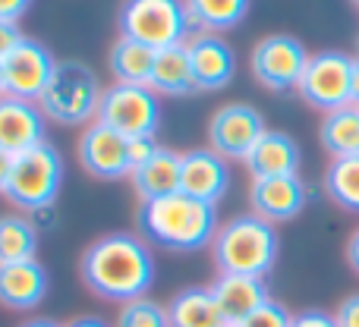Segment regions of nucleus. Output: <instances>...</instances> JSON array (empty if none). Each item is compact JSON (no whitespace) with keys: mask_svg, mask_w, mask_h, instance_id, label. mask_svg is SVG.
<instances>
[{"mask_svg":"<svg viewBox=\"0 0 359 327\" xmlns=\"http://www.w3.org/2000/svg\"><path fill=\"white\" fill-rule=\"evenodd\" d=\"M98 123L111 126L123 139H155L161 126V101L149 85L114 82L111 88H104Z\"/></svg>","mask_w":359,"mask_h":327,"instance_id":"0eeeda50","label":"nucleus"},{"mask_svg":"<svg viewBox=\"0 0 359 327\" xmlns=\"http://www.w3.org/2000/svg\"><path fill=\"white\" fill-rule=\"evenodd\" d=\"M149 88L155 95H170V98H183V95L196 92V82H192V67H189V50H186V44L155 50V67H151Z\"/></svg>","mask_w":359,"mask_h":327,"instance_id":"412c9836","label":"nucleus"},{"mask_svg":"<svg viewBox=\"0 0 359 327\" xmlns=\"http://www.w3.org/2000/svg\"><path fill=\"white\" fill-rule=\"evenodd\" d=\"M350 79H353V57L344 50H318L306 63L297 92L309 107L331 113L350 104Z\"/></svg>","mask_w":359,"mask_h":327,"instance_id":"6e6552de","label":"nucleus"},{"mask_svg":"<svg viewBox=\"0 0 359 327\" xmlns=\"http://www.w3.org/2000/svg\"><path fill=\"white\" fill-rule=\"evenodd\" d=\"M268 132L265 126V117L262 111H255L252 104H224L221 111H215L208 123V142H211V151L224 158V161H246L249 151L255 148L262 136Z\"/></svg>","mask_w":359,"mask_h":327,"instance_id":"9b49d317","label":"nucleus"},{"mask_svg":"<svg viewBox=\"0 0 359 327\" xmlns=\"http://www.w3.org/2000/svg\"><path fill=\"white\" fill-rule=\"evenodd\" d=\"M350 104L359 107V57H353V79H350Z\"/></svg>","mask_w":359,"mask_h":327,"instance_id":"4c0bfd02","label":"nucleus"},{"mask_svg":"<svg viewBox=\"0 0 359 327\" xmlns=\"http://www.w3.org/2000/svg\"><path fill=\"white\" fill-rule=\"evenodd\" d=\"M309 202V189L297 176H274V179H252L249 183V204L252 214L268 223H287L303 214Z\"/></svg>","mask_w":359,"mask_h":327,"instance_id":"4468645a","label":"nucleus"},{"mask_svg":"<svg viewBox=\"0 0 359 327\" xmlns=\"http://www.w3.org/2000/svg\"><path fill=\"white\" fill-rule=\"evenodd\" d=\"M44 111L32 101L0 98V151L19 158L25 151L44 145Z\"/></svg>","mask_w":359,"mask_h":327,"instance_id":"dca6fc26","label":"nucleus"},{"mask_svg":"<svg viewBox=\"0 0 359 327\" xmlns=\"http://www.w3.org/2000/svg\"><path fill=\"white\" fill-rule=\"evenodd\" d=\"M48 267L38 258L0 265V305L13 312H29L48 296Z\"/></svg>","mask_w":359,"mask_h":327,"instance_id":"a211bd4d","label":"nucleus"},{"mask_svg":"<svg viewBox=\"0 0 359 327\" xmlns=\"http://www.w3.org/2000/svg\"><path fill=\"white\" fill-rule=\"evenodd\" d=\"M278 246L280 239L274 223L249 211L221 223L211 242V258H215L217 274H243V277L265 280L278 261Z\"/></svg>","mask_w":359,"mask_h":327,"instance_id":"7ed1b4c3","label":"nucleus"},{"mask_svg":"<svg viewBox=\"0 0 359 327\" xmlns=\"http://www.w3.org/2000/svg\"><path fill=\"white\" fill-rule=\"evenodd\" d=\"M309 50L293 35H265L252 48L249 67L262 88L268 92H293L299 88V79L309 63Z\"/></svg>","mask_w":359,"mask_h":327,"instance_id":"1a4fd4ad","label":"nucleus"},{"mask_svg":"<svg viewBox=\"0 0 359 327\" xmlns=\"http://www.w3.org/2000/svg\"><path fill=\"white\" fill-rule=\"evenodd\" d=\"M337 327H359V293H350L334 312Z\"/></svg>","mask_w":359,"mask_h":327,"instance_id":"c756f323","label":"nucleus"},{"mask_svg":"<svg viewBox=\"0 0 359 327\" xmlns=\"http://www.w3.org/2000/svg\"><path fill=\"white\" fill-rule=\"evenodd\" d=\"M10 170H13V155L0 151V195H4V189H6V179H10Z\"/></svg>","mask_w":359,"mask_h":327,"instance_id":"c9c22d12","label":"nucleus"},{"mask_svg":"<svg viewBox=\"0 0 359 327\" xmlns=\"http://www.w3.org/2000/svg\"><path fill=\"white\" fill-rule=\"evenodd\" d=\"M6 95V82H4V63H0V98Z\"/></svg>","mask_w":359,"mask_h":327,"instance_id":"ea45409f","label":"nucleus"},{"mask_svg":"<svg viewBox=\"0 0 359 327\" xmlns=\"http://www.w3.org/2000/svg\"><path fill=\"white\" fill-rule=\"evenodd\" d=\"M29 0H0V22L19 25V19L29 13Z\"/></svg>","mask_w":359,"mask_h":327,"instance_id":"473e14b6","label":"nucleus"},{"mask_svg":"<svg viewBox=\"0 0 359 327\" xmlns=\"http://www.w3.org/2000/svg\"><path fill=\"white\" fill-rule=\"evenodd\" d=\"M22 327H63V324L50 321V318H35V321H29V324H22Z\"/></svg>","mask_w":359,"mask_h":327,"instance_id":"58836bf2","label":"nucleus"},{"mask_svg":"<svg viewBox=\"0 0 359 327\" xmlns=\"http://www.w3.org/2000/svg\"><path fill=\"white\" fill-rule=\"evenodd\" d=\"M76 155H79L82 170L98 179H126L133 173L130 139H123L120 132H114L111 126L98 123V120L82 130Z\"/></svg>","mask_w":359,"mask_h":327,"instance_id":"f8f14e48","label":"nucleus"},{"mask_svg":"<svg viewBox=\"0 0 359 327\" xmlns=\"http://www.w3.org/2000/svg\"><path fill=\"white\" fill-rule=\"evenodd\" d=\"M22 32H19V25H6V22H0V63H4V57L10 54L13 48H16L19 41H22Z\"/></svg>","mask_w":359,"mask_h":327,"instance_id":"72a5a7b5","label":"nucleus"},{"mask_svg":"<svg viewBox=\"0 0 359 327\" xmlns=\"http://www.w3.org/2000/svg\"><path fill=\"white\" fill-rule=\"evenodd\" d=\"M318 142L331 155V161L359 158V107L347 104L341 111L325 113L318 126Z\"/></svg>","mask_w":359,"mask_h":327,"instance_id":"4be33fe9","label":"nucleus"},{"mask_svg":"<svg viewBox=\"0 0 359 327\" xmlns=\"http://www.w3.org/2000/svg\"><path fill=\"white\" fill-rule=\"evenodd\" d=\"M38 230L25 214H0V265L35 258Z\"/></svg>","mask_w":359,"mask_h":327,"instance_id":"a878e982","label":"nucleus"},{"mask_svg":"<svg viewBox=\"0 0 359 327\" xmlns=\"http://www.w3.org/2000/svg\"><path fill=\"white\" fill-rule=\"evenodd\" d=\"M189 50V67L196 92H221L233 82L236 73V54L221 35H208V32H196L186 41Z\"/></svg>","mask_w":359,"mask_h":327,"instance_id":"ddd939ff","label":"nucleus"},{"mask_svg":"<svg viewBox=\"0 0 359 327\" xmlns=\"http://www.w3.org/2000/svg\"><path fill=\"white\" fill-rule=\"evenodd\" d=\"M63 186V158L54 145H38L25 155L13 158V170L6 179L4 198L25 214H41L57 202Z\"/></svg>","mask_w":359,"mask_h":327,"instance_id":"39448f33","label":"nucleus"},{"mask_svg":"<svg viewBox=\"0 0 359 327\" xmlns=\"http://www.w3.org/2000/svg\"><path fill=\"white\" fill-rule=\"evenodd\" d=\"M180 158L183 155H177L174 148L158 145L155 155L130 173L133 189L139 192L142 202H151V198H164V195L180 192Z\"/></svg>","mask_w":359,"mask_h":327,"instance_id":"aec40b11","label":"nucleus"},{"mask_svg":"<svg viewBox=\"0 0 359 327\" xmlns=\"http://www.w3.org/2000/svg\"><path fill=\"white\" fill-rule=\"evenodd\" d=\"M63 327H111V324L101 321V318H95V315H79V318H73L69 324H63Z\"/></svg>","mask_w":359,"mask_h":327,"instance_id":"e433bc0d","label":"nucleus"},{"mask_svg":"<svg viewBox=\"0 0 359 327\" xmlns=\"http://www.w3.org/2000/svg\"><path fill=\"white\" fill-rule=\"evenodd\" d=\"M120 35L133 38V41L145 44L151 50H164V48H177L186 44V32L192 29L186 19L183 4L174 0H130L120 6Z\"/></svg>","mask_w":359,"mask_h":327,"instance_id":"423d86ee","label":"nucleus"},{"mask_svg":"<svg viewBox=\"0 0 359 327\" xmlns=\"http://www.w3.org/2000/svg\"><path fill=\"white\" fill-rule=\"evenodd\" d=\"M158 151V142L155 139H130V161H133V170L139 164H145L151 155Z\"/></svg>","mask_w":359,"mask_h":327,"instance_id":"2f4dec72","label":"nucleus"},{"mask_svg":"<svg viewBox=\"0 0 359 327\" xmlns=\"http://www.w3.org/2000/svg\"><path fill=\"white\" fill-rule=\"evenodd\" d=\"M79 277L104 302H136L155 284V255L136 233H104L82 252Z\"/></svg>","mask_w":359,"mask_h":327,"instance_id":"f257e3e1","label":"nucleus"},{"mask_svg":"<svg viewBox=\"0 0 359 327\" xmlns=\"http://www.w3.org/2000/svg\"><path fill=\"white\" fill-rule=\"evenodd\" d=\"M57 60L41 41L25 35L10 54L4 57V82H6V95L19 101H38L44 98L50 79H54Z\"/></svg>","mask_w":359,"mask_h":327,"instance_id":"9d476101","label":"nucleus"},{"mask_svg":"<svg viewBox=\"0 0 359 327\" xmlns=\"http://www.w3.org/2000/svg\"><path fill=\"white\" fill-rule=\"evenodd\" d=\"M347 265L353 267V274H359V227L350 233V239H347Z\"/></svg>","mask_w":359,"mask_h":327,"instance_id":"f704fd0d","label":"nucleus"},{"mask_svg":"<svg viewBox=\"0 0 359 327\" xmlns=\"http://www.w3.org/2000/svg\"><path fill=\"white\" fill-rule=\"evenodd\" d=\"M299 161H303V155H299L297 139L280 130H268L243 164H246L252 179H274V176H297Z\"/></svg>","mask_w":359,"mask_h":327,"instance_id":"6ab92c4d","label":"nucleus"},{"mask_svg":"<svg viewBox=\"0 0 359 327\" xmlns=\"http://www.w3.org/2000/svg\"><path fill=\"white\" fill-rule=\"evenodd\" d=\"M101 98H104L101 82L88 63L57 60L54 79L38 107L44 111V117L60 126H92L98 120Z\"/></svg>","mask_w":359,"mask_h":327,"instance_id":"20e7f679","label":"nucleus"},{"mask_svg":"<svg viewBox=\"0 0 359 327\" xmlns=\"http://www.w3.org/2000/svg\"><path fill=\"white\" fill-rule=\"evenodd\" d=\"M293 327H337V321L334 315H328L322 309H306L299 315H293Z\"/></svg>","mask_w":359,"mask_h":327,"instance_id":"7c9ffc66","label":"nucleus"},{"mask_svg":"<svg viewBox=\"0 0 359 327\" xmlns=\"http://www.w3.org/2000/svg\"><path fill=\"white\" fill-rule=\"evenodd\" d=\"M230 189V170L217 151L192 148L180 158V192L198 198V202L217 204Z\"/></svg>","mask_w":359,"mask_h":327,"instance_id":"2eb2a0df","label":"nucleus"},{"mask_svg":"<svg viewBox=\"0 0 359 327\" xmlns=\"http://www.w3.org/2000/svg\"><path fill=\"white\" fill-rule=\"evenodd\" d=\"M117 327H174V324H170L168 305L145 296V299H136V302L120 305Z\"/></svg>","mask_w":359,"mask_h":327,"instance_id":"cd10ccee","label":"nucleus"},{"mask_svg":"<svg viewBox=\"0 0 359 327\" xmlns=\"http://www.w3.org/2000/svg\"><path fill=\"white\" fill-rule=\"evenodd\" d=\"M183 10L192 29L208 32V35L233 29L249 16L246 0H189V4H183Z\"/></svg>","mask_w":359,"mask_h":327,"instance_id":"393cba45","label":"nucleus"},{"mask_svg":"<svg viewBox=\"0 0 359 327\" xmlns=\"http://www.w3.org/2000/svg\"><path fill=\"white\" fill-rule=\"evenodd\" d=\"M240 327H293V315H290V312H287L280 302L268 299V302L262 305L255 315H249Z\"/></svg>","mask_w":359,"mask_h":327,"instance_id":"c85d7f7f","label":"nucleus"},{"mask_svg":"<svg viewBox=\"0 0 359 327\" xmlns=\"http://www.w3.org/2000/svg\"><path fill=\"white\" fill-rule=\"evenodd\" d=\"M356 50H359V38H356Z\"/></svg>","mask_w":359,"mask_h":327,"instance_id":"a19ab883","label":"nucleus"},{"mask_svg":"<svg viewBox=\"0 0 359 327\" xmlns=\"http://www.w3.org/2000/svg\"><path fill=\"white\" fill-rule=\"evenodd\" d=\"M211 296L217 302L224 327H240L249 315L271 299L268 284L262 277H243V274H217L211 284Z\"/></svg>","mask_w":359,"mask_h":327,"instance_id":"f3484780","label":"nucleus"},{"mask_svg":"<svg viewBox=\"0 0 359 327\" xmlns=\"http://www.w3.org/2000/svg\"><path fill=\"white\" fill-rule=\"evenodd\" d=\"M325 192L337 208L359 214V158L331 161L325 170Z\"/></svg>","mask_w":359,"mask_h":327,"instance_id":"bb28decb","label":"nucleus"},{"mask_svg":"<svg viewBox=\"0 0 359 327\" xmlns=\"http://www.w3.org/2000/svg\"><path fill=\"white\" fill-rule=\"evenodd\" d=\"M107 67H111L114 79L123 82V85H149L151 67H155V50L133 41V38L120 35L117 41L111 44Z\"/></svg>","mask_w":359,"mask_h":327,"instance_id":"5701e85b","label":"nucleus"},{"mask_svg":"<svg viewBox=\"0 0 359 327\" xmlns=\"http://www.w3.org/2000/svg\"><path fill=\"white\" fill-rule=\"evenodd\" d=\"M139 233L151 246L170 249V252H198V249H211L217 230V204L198 202V198L174 192L164 198H151V202L139 204Z\"/></svg>","mask_w":359,"mask_h":327,"instance_id":"f03ea898","label":"nucleus"},{"mask_svg":"<svg viewBox=\"0 0 359 327\" xmlns=\"http://www.w3.org/2000/svg\"><path fill=\"white\" fill-rule=\"evenodd\" d=\"M174 327H224L211 286H186L168 305Z\"/></svg>","mask_w":359,"mask_h":327,"instance_id":"b1692460","label":"nucleus"}]
</instances>
